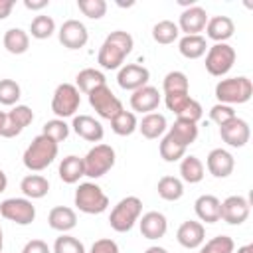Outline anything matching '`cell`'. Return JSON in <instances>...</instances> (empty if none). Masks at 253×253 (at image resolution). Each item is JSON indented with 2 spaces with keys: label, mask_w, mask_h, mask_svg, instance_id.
Returning <instances> with one entry per match:
<instances>
[{
  "label": "cell",
  "mask_w": 253,
  "mask_h": 253,
  "mask_svg": "<svg viewBox=\"0 0 253 253\" xmlns=\"http://www.w3.org/2000/svg\"><path fill=\"white\" fill-rule=\"evenodd\" d=\"M47 223L51 229L67 233L77 225V213H75V210H71L67 206H55L47 213Z\"/></svg>",
  "instance_id": "cell-23"
},
{
  "label": "cell",
  "mask_w": 253,
  "mask_h": 253,
  "mask_svg": "<svg viewBox=\"0 0 253 253\" xmlns=\"http://www.w3.org/2000/svg\"><path fill=\"white\" fill-rule=\"evenodd\" d=\"M148 79H150V71L138 63H126L117 73V83L125 91H136L148 85Z\"/></svg>",
  "instance_id": "cell-13"
},
{
  "label": "cell",
  "mask_w": 253,
  "mask_h": 253,
  "mask_svg": "<svg viewBox=\"0 0 253 253\" xmlns=\"http://www.w3.org/2000/svg\"><path fill=\"white\" fill-rule=\"evenodd\" d=\"M158 105H160V93L152 85H144V87L132 91V95H130V107L136 113H142V115L154 113L158 109Z\"/></svg>",
  "instance_id": "cell-19"
},
{
  "label": "cell",
  "mask_w": 253,
  "mask_h": 253,
  "mask_svg": "<svg viewBox=\"0 0 253 253\" xmlns=\"http://www.w3.org/2000/svg\"><path fill=\"white\" fill-rule=\"evenodd\" d=\"M140 134L148 140H154V138H160L164 136V132L168 130V123H166V117L160 115V113H148L144 115L140 121H138V128Z\"/></svg>",
  "instance_id": "cell-25"
},
{
  "label": "cell",
  "mask_w": 253,
  "mask_h": 253,
  "mask_svg": "<svg viewBox=\"0 0 253 253\" xmlns=\"http://www.w3.org/2000/svg\"><path fill=\"white\" fill-rule=\"evenodd\" d=\"M89 105L95 109V113L101 117V119H115L121 111H123V103L117 99V95L109 89V85H101L97 89H93L89 95Z\"/></svg>",
  "instance_id": "cell-10"
},
{
  "label": "cell",
  "mask_w": 253,
  "mask_h": 253,
  "mask_svg": "<svg viewBox=\"0 0 253 253\" xmlns=\"http://www.w3.org/2000/svg\"><path fill=\"white\" fill-rule=\"evenodd\" d=\"M235 243L229 235H215L200 245V253H233Z\"/></svg>",
  "instance_id": "cell-40"
},
{
  "label": "cell",
  "mask_w": 253,
  "mask_h": 253,
  "mask_svg": "<svg viewBox=\"0 0 253 253\" xmlns=\"http://www.w3.org/2000/svg\"><path fill=\"white\" fill-rule=\"evenodd\" d=\"M115 160H117V154H115V148L111 144H95L83 156L85 176L93 178V180L105 176L115 166Z\"/></svg>",
  "instance_id": "cell-6"
},
{
  "label": "cell",
  "mask_w": 253,
  "mask_h": 253,
  "mask_svg": "<svg viewBox=\"0 0 253 253\" xmlns=\"http://www.w3.org/2000/svg\"><path fill=\"white\" fill-rule=\"evenodd\" d=\"M24 6L28 10H43L49 6V0H24Z\"/></svg>",
  "instance_id": "cell-48"
},
{
  "label": "cell",
  "mask_w": 253,
  "mask_h": 253,
  "mask_svg": "<svg viewBox=\"0 0 253 253\" xmlns=\"http://www.w3.org/2000/svg\"><path fill=\"white\" fill-rule=\"evenodd\" d=\"M81 105V95L79 89L73 83H61L55 87L53 97H51V111L55 115V119H67V117H75V111Z\"/></svg>",
  "instance_id": "cell-7"
},
{
  "label": "cell",
  "mask_w": 253,
  "mask_h": 253,
  "mask_svg": "<svg viewBox=\"0 0 253 253\" xmlns=\"http://www.w3.org/2000/svg\"><path fill=\"white\" fill-rule=\"evenodd\" d=\"M158 152H160V156H162L164 162H178V160H182L186 156V146L178 144L174 138H170L168 134H164L162 140H160Z\"/></svg>",
  "instance_id": "cell-37"
},
{
  "label": "cell",
  "mask_w": 253,
  "mask_h": 253,
  "mask_svg": "<svg viewBox=\"0 0 253 253\" xmlns=\"http://www.w3.org/2000/svg\"><path fill=\"white\" fill-rule=\"evenodd\" d=\"M0 215L18 225H30L36 219V206L28 198H8L0 202Z\"/></svg>",
  "instance_id": "cell-9"
},
{
  "label": "cell",
  "mask_w": 253,
  "mask_h": 253,
  "mask_svg": "<svg viewBox=\"0 0 253 253\" xmlns=\"http://www.w3.org/2000/svg\"><path fill=\"white\" fill-rule=\"evenodd\" d=\"M111 128L115 134L119 136H130L136 128H138V121H136V115L132 111H121L115 119H111Z\"/></svg>",
  "instance_id": "cell-35"
},
{
  "label": "cell",
  "mask_w": 253,
  "mask_h": 253,
  "mask_svg": "<svg viewBox=\"0 0 253 253\" xmlns=\"http://www.w3.org/2000/svg\"><path fill=\"white\" fill-rule=\"evenodd\" d=\"M233 32H235V24L229 16H213L206 24V36L215 43H227Z\"/></svg>",
  "instance_id": "cell-22"
},
{
  "label": "cell",
  "mask_w": 253,
  "mask_h": 253,
  "mask_svg": "<svg viewBox=\"0 0 253 253\" xmlns=\"http://www.w3.org/2000/svg\"><path fill=\"white\" fill-rule=\"evenodd\" d=\"M235 57L237 53L229 43H213L206 51V69L213 77H223L231 71Z\"/></svg>",
  "instance_id": "cell-8"
},
{
  "label": "cell",
  "mask_w": 253,
  "mask_h": 253,
  "mask_svg": "<svg viewBox=\"0 0 253 253\" xmlns=\"http://www.w3.org/2000/svg\"><path fill=\"white\" fill-rule=\"evenodd\" d=\"M2 43H4V47H6L8 53H12V55H22V53H26L28 47H30V34L24 32L22 28H10V30H6V34H4Z\"/></svg>",
  "instance_id": "cell-29"
},
{
  "label": "cell",
  "mask_w": 253,
  "mask_h": 253,
  "mask_svg": "<svg viewBox=\"0 0 253 253\" xmlns=\"http://www.w3.org/2000/svg\"><path fill=\"white\" fill-rule=\"evenodd\" d=\"M73 202H75L77 210L87 213V215L103 213L109 208V196L95 182H81L77 186V190H75Z\"/></svg>",
  "instance_id": "cell-4"
},
{
  "label": "cell",
  "mask_w": 253,
  "mask_h": 253,
  "mask_svg": "<svg viewBox=\"0 0 253 253\" xmlns=\"http://www.w3.org/2000/svg\"><path fill=\"white\" fill-rule=\"evenodd\" d=\"M142 213V202L136 196H126L123 198L109 215V225L117 231V233H126L132 229V225L138 221Z\"/></svg>",
  "instance_id": "cell-5"
},
{
  "label": "cell",
  "mask_w": 253,
  "mask_h": 253,
  "mask_svg": "<svg viewBox=\"0 0 253 253\" xmlns=\"http://www.w3.org/2000/svg\"><path fill=\"white\" fill-rule=\"evenodd\" d=\"M178 51L186 59H200L208 51V42L204 36H182L178 42Z\"/></svg>",
  "instance_id": "cell-30"
},
{
  "label": "cell",
  "mask_w": 253,
  "mask_h": 253,
  "mask_svg": "<svg viewBox=\"0 0 253 253\" xmlns=\"http://www.w3.org/2000/svg\"><path fill=\"white\" fill-rule=\"evenodd\" d=\"M162 91H164V95H170V93H188L190 91L188 75L184 71H170V73H166V77L162 81Z\"/></svg>",
  "instance_id": "cell-36"
},
{
  "label": "cell",
  "mask_w": 253,
  "mask_h": 253,
  "mask_svg": "<svg viewBox=\"0 0 253 253\" xmlns=\"http://www.w3.org/2000/svg\"><path fill=\"white\" fill-rule=\"evenodd\" d=\"M156 192L166 202H176L184 196V182L176 176H162L156 184Z\"/></svg>",
  "instance_id": "cell-33"
},
{
  "label": "cell",
  "mask_w": 253,
  "mask_h": 253,
  "mask_svg": "<svg viewBox=\"0 0 253 253\" xmlns=\"http://www.w3.org/2000/svg\"><path fill=\"white\" fill-rule=\"evenodd\" d=\"M237 253H253V243H247V245H241L237 249Z\"/></svg>",
  "instance_id": "cell-52"
},
{
  "label": "cell",
  "mask_w": 253,
  "mask_h": 253,
  "mask_svg": "<svg viewBox=\"0 0 253 253\" xmlns=\"http://www.w3.org/2000/svg\"><path fill=\"white\" fill-rule=\"evenodd\" d=\"M57 150H59L57 142H53L43 134H38L24 150L22 162L30 172H42L57 158Z\"/></svg>",
  "instance_id": "cell-2"
},
{
  "label": "cell",
  "mask_w": 253,
  "mask_h": 253,
  "mask_svg": "<svg viewBox=\"0 0 253 253\" xmlns=\"http://www.w3.org/2000/svg\"><path fill=\"white\" fill-rule=\"evenodd\" d=\"M219 136L231 148H243L249 142V136H251L249 123L243 121V119H239V117H235L229 123H225V125L219 126Z\"/></svg>",
  "instance_id": "cell-14"
},
{
  "label": "cell",
  "mask_w": 253,
  "mask_h": 253,
  "mask_svg": "<svg viewBox=\"0 0 253 253\" xmlns=\"http://www.w3.org/2000/svg\"><path fill=\"white\" fill-rule=\"evenodd\" d=\"M77 8L89 20H101L107 14V2L105 0H77Z\"/></svg>",
  "instance_id": "cell-42"
},
{
  "label": "cell",
  "mask_w": 253,
  "mask_h": 253,
  "mask_svg": "<svg viewBox=\"0 0 253 253\" xmlns=\"http://www.w3.org/2000/svg\"><path fill=\"white\" fill-rule=\"evenodd\" d=\"M208 20H210L208 12H206L202 6L194 4V6H190V8H184V10H182L180 20H178V24H176V26H178V30H180V32H184V36H198L200 32H204V30H206Z\"/></svg>",
  "instance_id": "cell-16"
},
{
  "label": "cell",
  "mask_w": 253,
  "mask_h": 253,
  "mask_svg": "<svg viewBox=\"0 0 253 253\" xmlns=\"http://www.w3.org/2000/svg\"><path fill=\"white\" fill-rule=\"evenodd\" d=\"M249 200L243 196H229L221 202L219 219H223L229 225H241L249 217Z\"/></svg>",
  "instance_id": "cell-15"
},
{
  "label": "cell",
  "mask_w": 253,
  "mask_h": 253,
  "mask_svg": "<svg viewBox=\"0 0 253 253\" xmlns=\"http://www.w3.org/2000/svg\"><path fill=\"white\" fill-rule=\"evenodd\" d=\"M51 253H85V245H83L77 237L63 233L61 237L55 239Z\"/></svg>",
  "instance_id": "cell-43"
},
{
  "label": "cell",
  "mask_w": 253,
  "mask_h": 253,
  "mask_svg": "<svg viewBox=\"0 0 253 253\" xmlns=\"http://www.w3.org/2000/svg\"><path fill=\"white\" fill-rule=\"evenodd\" d=\"M57 174H59L61 182H65V184H77V182L85 176L83 158H79V156H75V154L65 156V158L59 162Z\"/></svg>",
  "instance_id": "cell-28"
},
{
  "label": "cell",
  "mask_w": 253,
  "mask_h": 253,
  "mask_svg": "<svg viewBox=\"0 0 253 253\" xmlns=\"http://www.w3.org/2000/svg\"><path fill=\"white\" fill-rule=\"evenodd\" d=\"M132 47H134L132 36L128 32H125V30H115L101 43L99 53H97V63L103 69H109V71L121 69L125 57L132 51Z\"/></svg>",
  "instance_id": "cell-1"
},
{
  "label": "cell",
  "mask_w": 253,
  "mask_h": 253,
  "mask_svg": "<svg viewBox=\"0 0 253 253\" xmlns=\"http://www.w3.org/2000/svg\"><path fill=\"white\" fill-rule=\"evenodd\" d=\"M22 253H51V249H49V245L43 239H30L24 245Z\"/></svg>",
  "instance_id": "cell-47"
},
{
  "label": "cell",
  "mask_w": 253,
  "mask_h": 253,
  "mask_svg": "<svg viewBox=\"0 0 253 253\" xmlns=\"http://www.w3.org/2000/svg\"><path fill=\"white\" fill-rule=\"evenodd\" d=\"M89 253H119V245H117V241H113L109 237H103V239H97L91 245Z\"/></svg>",
  "instance_id": "cell-46"
},
{
  "label": "cell",
  "mask_w": 253,
  "mask_h": 253,
  "mask_svg": "<svg viewBox=\"0 0 253 253\" xmlns=\"http://www.w3.org/2000/svg\"><path fill=\"white\" fill-rule=\"evenodd\" d=\"M71 128H73V132L79 138H83L87 142H101L103 136H105L103 125L95 117H91V115H77V117H73Z\"/></svg>",
  "instance_id": "cell-17"
},
{
  "label": "cell",
  "mask_w": 253,
  "mask_h": 253,
  "mask_svg": "<svg viewBox=\"0 0 253 253\" xmlns=\"http://www.w3.org/2000/svg\"><path fill=\"white\" fill-rule=\"evenodd\" d=\"M53 32H55V22H53L51 16L40 14V16H36V18L32 20V24H30V34H32V38H36V40H47V38L53 36Z\"/></svg>",
  "instance_id": "cell-38"
},
{
  "label": "cell",
  "mask_w": 253,
  "mask_h": 253,
  "mask_svg": "<svg viewBox=\"0 0 253 253\" xmlns=\"http://www.w3.org/2000/svg\"><path fill=\"white\" fill-rule=\"evenodd\" d=\"M144 253H168L164 247H160V245H152V247H148Z\"/></svg>",
  "instance_id": "cell-51"
},
{
  "label": "cell",
  "mask_w": 253,
  "mask_h": 253,
  "mask_svg": "<svg viewBox=\"0 0 253 253\" xmlns=\"http://www.w3.org/2000/svg\"><path fill=\"white\" fill-rule=\"evenodd\" d=\"M204 164L198 156H184L180 160V180L182 182H188V184H198L204 180Z\"/></svg>",
  "instance_id": "cell-32"
},
{
  "label": "cell",
  "mask_w": 253,
  "mask_h": 253,
  "mask_svg": "<svg viewBox=\"0 0 253 253\" xmlns=\"http://www.w3.org/2000/svg\"><path fill=\"white\" fill-rule=\"evenodd\" d=\"M34 121V111L28 105H16L12 111L6 113V121L4 126L0 130V136L4 138H14L18 136L30 123Z\"/></svg>",
  "instance_id": "cell-12"
},
{
  "label": "cell",
  "mask_w": 253,
  "mask_h": 253,
  "mask_svg": "<svg viewBox=\"0 0 253 253\" xmlns=\"http://www.w3.org/2000/svg\"><path fill=\"white\" fill-rule=\"evenodd\" d=\"M237 115H235V111H233V107L231 105H223V103H215L211 109H210V119L217 125V126H221V125H225V123H229L231 119H235Z\"/></svg>",
  "instance_id": "cell-44"
},
{
  "label": "cell",
  "mask_w": 253,
  "mask_h": 253,
  "mask_svg": "<svg viewBox=\"0 0 253 253\" xmlns=\"http://www.w3.org/2000/svg\"><path fill=\"white\" fill-rule=\"evenodd\" d=\"M138 225H140L142 237L152 239V241L164 237L166 231H168V219H166V215L160 213V211H146V213L140 217Z\"/></svg>",
  "instance_id": "cell-21"
},
{
  "label": "cell",
  "mask_w": 253,
  "mask_h": 253,
  "mask_svg": "<svg viewBox=\"0 0 253 253\" xmlns=\"http://www.w3.org/2000/svg\"><path fill=\"white\" fill-rule=\"evenodd\" d=\"M4 121H6V113L0 111V130H2V126H4Z\"/></svg>",
  "instance_id": "cell-53"
},
{
  "label": "cell",
  "mask_w": 253,
  "mask_h": 253,
  "mask_svg": "<svg viewBox=\"0 0 253 253\" xmlns=\"http://www.w3.org/2000/svg\"><path fill=\"white\" fill-rule=\"evenodd\" d=\"M101 85H107V79H105V73L95 67H85L75 77V87L85 95H89L93 89H97Z\"/></svg>",
  "instance_id": "cell-31"
},
{
  "label": "cell",
  "mask_w": 253,
  "mask_h": 253,
  "mask_svg": "<svg viewBox=\"0 0 253 253\" xmlns=\"http://www.w3.org/2000/svg\"><path fill=\"white\" fill-rule=\"evenodd\" d=\"M57 38H59V43L67 49H81L85 47L87 40H89V32L85 28L83 22L79 20H65L57 32Z\"/></svg>",
  "instance_id": "cell-11"
},
{
  "label": "cell",
  "mask_w": 253,
  "mask_h": 253,
  "mask_svg": "<svg viewBox=\"0 0 253 253\" xmlns=\"http://www.w3.org/2000/svg\"><path fill=\"white\" fill-rule=\"evenodd\" d=\"M253 95V83L249 77L239 75V77H229V79H221L215 85V99L217 103L223 105H241L247 103Z\"/></svg>",
  "instance_id": "cell-3"
},
{
  "label": "cell",
  "mask_w": 253,
  "mask_h": 253,
  "mask_svg": "<svg viewBox=\"0 0 253 253\" xmlns=\"http://www.w3.org/2000/svg\"><path fill=\"white\" fill-rule=\"evenodd\" d=\"M176 239L182 247L186 249H198L204 241H206V227L200 223V221H194V219H188L184 221L178 231H176Z\"/></svg>",
  "instance_id": "cell-20"
},
{
  "label": "cell",
  "mask_w": 253,
  "mask_h": 253,
  "mask_svg": "<svg viewBox=\"0 0 253 253\" xmlns=\"http://www.w3.org/2000/svg\"><path fill=\"white\" fill-rule=\"evenodd\" d=\"M180 36V30L176 26V22L172 20H160L152 26V40L156 43H162V45H168V43H174Z\"/></svg>",
  "instance_id": "cell-34"
},
{
  "label": "cell",
  "mask_w": 253,
  "mask_h": 253,
  "mask_svg": "<svg viewBox=\"0 0 253 253\" xmlns=\"http://www.w3.org/2000/svg\"><path fill=\"white\" fill-rule=\"evenodd\" d=\"M8 188V176L4 174V170H0V194Z\"/></svg>",
  "instance_id": "cell-50"
},
{
  "label": "cell",
  "mask_w": 253,
  "mask_h": 253,
  "mask_svg": "<svg viewBox=\"0 0 253 253\" xmlns=\"http://www.w3.org/2000/svg\"><path fill=\"white\" fill-rule=\"evenodd\" d=\"M190 99H192V97H190L188 93H170V95H164V103H166L168 111H172L176 117L182 115V111L188 107Z\"/></svg>",
  "instance_id": "cell-45"
},
{
  "label": "cell",
  "mask_w": 253,
  "mask_h": 253,
  "mask_svg": "<svg viewBox=\"0 0 253 253\" xmlns=\"http://www.w3.org/2000/svg\"><path fill=\"white\" fill-rule=\"evenodd\" d=\"M14 8V0H0V20H6Z\"/></svg>",
  "instance_id": "cell-49"
},
{
  "label": "cell",
  "mask_w": 253,
  "mask_h": 253,
  "mask_svg": "<svg viewBox=\"0 0 253 253\" xmlns=\"http://www.w3.org/2000/svg\"><path fill=\"white\" fill-rule=\"evenodd\" d=\"M4 249V233H2V227H0V253Z\"/></svg>",
  "instance_id": "cell-54"
},
{
  "label": "cell",
  "mask_w": 253,
  "mask_h": 253,
  "mask_svg": "<svg viewBox=\"0 0 253 253\" xmlns=\"http://www.w3.org/2000/svg\"><path fill=\"white\" fill-rule=\"evenodd\" d=\"M22 97V89L14 79H0V105L12 107L18 105Z\"/></svg>",
  "instance_id": "cell-41"
},
{
  "label": "cell",
  "mask_w": 253,
  "mask_h": 253,
  "mask_svg": "<svg viewBox=\"0 0 253 253\" xmlns=\"http://www.w3.org/2000/svg\"><path fill=\"white\" fill-rule=\"evenodd\" d=\"M206 166L213 178H227L235 168V160L229 150L213 148V150H210V154L206 158Z\"/></svg>",
  "instance_id": "cell-18"
},
{
  "label": "cell",
  "mask_w": 253,
  "mask_h": 253,
  "mask_svg": "<svg viewBox=\"0 0 253 253\" xmlns=\"http://www.w3.org/2000/svg\"><path fill=\"white\" fill-rule=\"evenodd\" d=\"M20 190L28 200H42L49 192V180L42 174H28L22 178Z\"/></svg>",
  "instance_id": "cell-27"
},
{
  "label": "cell",
  "mask_w": 253,
  "mask_h": 253,
  "mask_svg": "<svg viewBox=\"0 0 253 253\" xmlns=\"http://www.w3.org/2000/svg\"><path fill=\"white\" fill-rule=\"evenodd\" d=\"M69 130H71V126L63 121V119H51V121H47L43 126H42V134L43 136H47V138H51L53 142H63L67 136H69Z\"/></svg>",
  "instance_id": "cell-39"
},
{
  "label": "cell",
  "mask_w": 253,
  "mask_h": 253,
  "mask_svg": "<svg viewBox=\"0 0 253 253\" xmlns=\"http://www.w3.org/2000/svg\"><path fill=\"white\" fill-rule=\"evenodd\" d=\"M194 211L200 217V221L206 223H215L219 221V211H221V202L211 196V194H204L194 202Z\"/></svg>",
  "instance_id": "cell-24"
},
{
  "label": "cell",
  "mask_w": 253,
  "mask_h": 253,
  "mask_svg": "<svg viewBox=\"0 0 253 253\" xmlns=\"http://www.w3.org/2000/svg\"><path fill=\"white\" fill-rule=\"evenodd\" d=\"M166 134L170 138H174L178 144L188 148L198 138V123H192V121H186V119H176L174 125L168 126Z\"/></svg>",
  "instance_id": "cell-26"
}]
</instances>
